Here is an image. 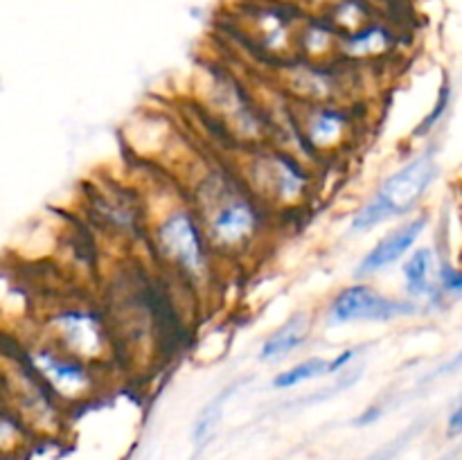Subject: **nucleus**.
Here are the masks:
<instances>
[{
	"mask_svg": "<svg viewBox=\"0 0 462 460\" xmlns=\"http://www.w3.org/2000/svg\"><path fill=\"white\" fill-rule=\"evenodd\" d=\"M189 203L217 257H244L257 246L269 210L248 189L237 170L210 165L192 180Z\"/></svg>",
	"mask_w": 462,
	"mask_h": 460,
	"instance_id": "f257e3e1",
	"label": "nucleus"
},
{
	"mask_svg": "<svg viewBox=\"0 0 462 460\" xmlns=\"http://www.w3.org/2000/svg\"><path fill=\"white\" fill-rule=\"evenodd\" d=\"M149 244L158 262L179 282L197 291L210 289L217 255L188 197L167 207L149 225Z\"/></svg>",
	"mask_w": 462,
	"mask_h": 460,
	"instance_id": "f03ea898",
	"label": "nucleus"
},
{
	"mask_svg": "<svg viewBox=\"0 0 462 460\" xmlns=\"http://www.w3.org/2000/svg\"><path fill=\"white\" fill-rule=\"evenodd\" d=\"M246 161L237 174L269 212L293 210L305 206L311 194V171L302 156L278 147H246Z\"/></svg>",
	"mask_w": 462,
	"mask_h": 460,
	"instance_id": "7ed1b4c3",
	"label": "nucleus"
},
{
	"mask_svg": "<svg viewBox=\"0 0 462 460\" xmlns=\"http://www.w3.org/2000/svg\"><path fill=\"white\" fill-rule=\"evenodd\" d=\"M43 338L93 368H108L117 359L111 320L88 302H59L43 320Z\"/></svg>",
	"mask_w": 462,
	"mask_h": 460,
	"instance_id": "20e7f679",
	"label": "nucleus"
},
{
	"mask_svg": "<svg viewBox=\"0 0 462 460\" xmlns=\"http://www.w3.org/2000/svg\"><path fill=\"white\" fill-rule=\"evenodd\" d=\"M436 176L438 162L436 153L431 149L411 158L406 165H402L400 170L393 171L383 180L382 188L374 192V197L365 206H361L355 212L350 230L352 233H368L374 225L386 224L395 216H404L413 212L424 198L427 189L431 188Z\"/></svg>",
	"mask_w": 462,
	"mask_h": 460,
	"instance_id": "39448f33",
	"label": "nucleus"
},
{
	"mask_svg": "<svg viewBox=\"0 0 462 460\" xmlns=\"http://www.w3.org/2000/svg\"><path fill=\"white\" fill-rule=\"evenodd\" d=\"M18 350L61 406L81 404V401L93 400L99 392L102 370L59 350L48 338H30L27 343L18 345Z\"/></svg>",
	"mask_w": 462,
	"mask_h": 460,
	"instance_id": "423d86ee",
	"label": "nucleus"
},
{
	"mask_svg": "<svg viewBox=\"0 0 462 460\" xmlns=\"http://www.w3.org/2000/svg\"><path fill=\"white\" fill-rule=\"evenodd\" d=\"M296 120L302 140L310 149L311 158L337 156L355 144L359 120L352 113L350 104L328 102V104H296Z\"/></svg>",
	"mask_w": 462,
	"mask_h": 460,
	"instance_id": "0eeeda50",
	"label": "nucleus"
},
{
	"mask_svg": "<svg viewBox=\"0 0 462 460\" xmlns=\"http://www.w3.org/2000/svg\"><path fill=\"white\" fill-rule=\"evenodd\" d=\"M418 300H397L377 291L370 284H352L337 293L328 309L329 325L359 323V320H395L418 314Z\"/></svg>",
	"mask_w": 462,
	"mask_h": 460,
	"instance_id": "6e6552de",
	"label": "nucleus"
},
{
	"mask_svg": "<svg viewBox=\"0 0 462 460\" xmlns=\"http://www.w3.org/2000/svg\"><path fill=\"white\" fill-rule=\"evenodd\" d=\"M284 95L296 104L343 102L347 97L350 81L329 63L305 61L300 66H287L282 77Z\"/></svg>",
	"mask_w": 462,
	"mask_h": 460,
	"instance_id": "1a4fd4ad",
	"label": "nucleus"
},
{
	"mask_svg": "<svg viewBox=\"0 0 462 460\" xmlns=\"http://www.w3.org/2000/svg\"><path fill=\"white\" fill-rule=\"evenodd\" d=\"M90 215L97 221L102 230L120 237H135L147 230V210L140 206L138 197L126 192L120 185H104V188L93 189L88 197Z\"/></svg>",
	"mask_w": 462,
	"mask_h": 460,
	"instance_id": "9d476101",
	"label": "nucleus"
},
{
	"mask_svg": "<svg viewBox=\"0 0 462 460\" xmlns=\"http://www.w3.org/2000/svg\"><path fill=\"white\" fill-rule=\"evenodd\" d=\"M429 224L427 215H418L413 219H409L406 224L397 225L395 230L386 235V237L379 239L364 257H361L359 266H356L355 275L356 278H370V275H377L382 271L391 269L393 264H397L400 260H404L409 255L411 248L415 246L420 237H422L424 228Z\"/></svg>",
	"mask_w": 462,
	"mask_h": 460,
	"instance_id": "9b49d317",
	"label": "nucleus"
},
{
	"mask_svg": "<svg viewBox=\"0 0 462 460\" xmlns=\"http://www.w3.org/2000/svg\"><path fill=\"white\" fill-rule=\"evenodd\" d=\"M406 282V293L411 300H438L440 298V273L442 262L433 248L422 246L411 253L409 260L402 266Z\"/></svg>",
	"mask_w": 462,
	"mask_h": 460,
	"instance_id": "f8f14e48",
	"label": "nucleus"
},
{
	"mask_svg": "<svg viewBox=\"0 0 462 460\" xmlns=\"http://www.w3.org/2000/svg\"><path fill=\"white\" fill-rule=\"evenodd\" d=\"M395 45L391 32L382 25H365L355 30L352 34L341 36L338 52L350 61H370V59L386 57Z\"/></svg>",
	"mask_w": 462,
	"mask_h": 460,
	"instance_id": "ddd939ff",
	"label": "nucleus"
},
{
	"mask_svg": "<svg viewBox=\"0 0 462 460\" xmlns=\"http://www.w3.org/2000/svg\"><path fill=\"white\" fill-rule=\"evenodd\" d=\"M311 320L307 314H293L282 327L275 329L269 338L264 341L260 350L262 361H280L287 354L296 352L302 343L310 338Z\"/></svg>",
	"mask_w": 462,
	"mask_h": 460,
	"instance_id": "4468645a",
	"label": "nucleus"
},
{
	"mask_svg": "<svg viewBox=\"0 0 462 460\" xmlns=\"http://www.w3.org/2000/svg\"><path fill=\"white\" fill-rule=\"evenodd\" d=\"M329 365H332V361L323 359V356H310V359L300 361V363H296L293 368L275 374L273 388L287 391V388L300 386V383L311 382V379L323 377V374H329Z\"/></svg>",
	"mask_w": 462,
	"mask_h": 460,
	"instance_id": "2eb2a0df",
	"label": "nucleus"
},
{
	"mask_svg": "<svg viewBox=\"0 0 462 460\" xmlns=\"http://www.w3.org/2000/svg\"><path fill=\"white\" fill-rule=\"evenodd\" d=\"M230 391H233V386L226 388V391H221L219 395L212 397V400L203 406V410L199 413V418H197V424H194V433H192L194 442H206L208 437L212 436V431H215L217 422H219V418H221V409H224L226 400L230 397Z\"/></svg>",
	"mask_w": 462,
	"mask_h": 460,
	"instance_id": "dca6fc26",
	"label": "nucleus"
},
{
	"mask_svg": "<svg viewBox=\"0 0 462 460\" xmlns=\"http://www.w3.org/2000/svg\"><path fill=\"white\" fill-rule=\"evenodd\" d=\"M447 300H462V269L451 264H442L440 273V298Z\"/></svg>",
	"mask_w": 462,
	"mask_h": 460,
	"instance_id": "f3484780",
	"label": "nucleus"
},
{
	"mask_svg": "<svg viewBox=\"0 0 462 460\" xmlns=\"http://www.w3.org/2000/svg\"><path fill=\"white\" fill-rule=\"evenodd\" d=\"M462 433V395L456 400V406L451 409L449 418H447V436L456 437Z\"/></svg>",
	"mask_w": 462,
	"mask_h": 460,
	"instance_id": "a211bd4d",
	"label": "nucleus"
},
{
	"mask_svg": "<svg viewBox=\"0 0 462 460\" xmlns=\"http://www.w3.org/2000/svg\"><path fill=\"white\" fill-rule=\"evenodd\" d=\"M359 352H361V347H350V350H346V352H341V354L334 356L332 365H329V374L338 373V370H346L347 365L355 361V356L359 354Z\"/></svg>",
	"mask_w": 462,
	"mask_h": 460,
	"instance_id": "6ab92c4d",
	"label": "nucleus"
},
{
	"mask_svg": "<svg viewBox=\"0 0 462 460\" xmlns=\"http://www.w3.org/2000/svg\"><path fill=\"white\" fill-rule=\"evenodd\" d=\"M458 370H462V350L456 352L454 356H451L447 363H442L440 368L436 370V374L433 377H445V374H451V373H458Z\"/></svg>",
	"mask_w": 462,
	"mask_h": 460,
	"instance_id": "aec40b11",
	"label": "nucleus"
},
{
	"mask_svg": "<svg viewBox=\"0 0 462 460\" xmlns=\"http://www.w3.org/2000/svg\"><path fill=\"white\" fill-rule=\"evenodd\" d=\"M382 415V409H370V413H364L356 418V424H370L374 422V418H379Z\"/></svg>",
	"mask_w": 462,
	"mask_h": 460,
	"instance_id": "412c9836",
	"label": "nucleus"
},
{
	"mask_svg": "<svg viewBox=\"0 0 462 460\" xmlns=\"http://www.w3.org/2000/svg\"><path fill=\"white\" fill-rule=\"evenodd\" d=\"M456 454H458V451H454V454H445L442 458H438V460H454Z\"/></svg>",
	"mask_w": 462,
	"mask_h": 460,
	"instance_id": "4be33fe9",
	"label": "nucleus"
}]
</instances>
